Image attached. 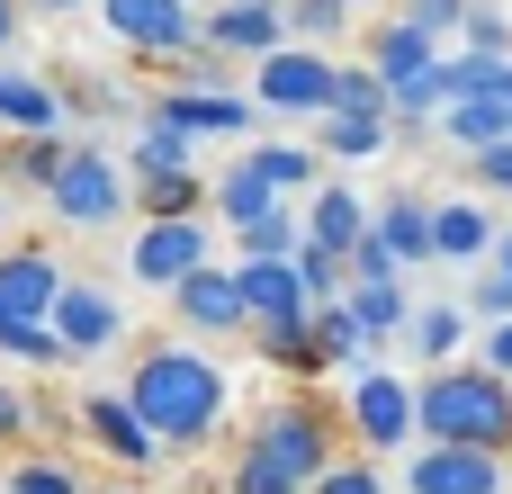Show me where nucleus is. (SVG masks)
<instances>
[{"label": "nucleus", "instance_id": "nucleus-1", "mask_svg": "<svg viewBox=\"0 0 512 494\" xmlns=\"http://www.w3.org/2000/svg\"><path fill=\"white\" fill-rule=\"evenodd\" d=\"M126 396H135V414L153 423L162 450H198V441H216V423H225V369H216L207 351H180V342L144 351L135 378H126Z\"/></svg>", "mask_w": 512, "mask_h": 494}, {"label": "nucleus", "instance_id": "nucleus-2", "mask_svg": "<svg viewBox=\"0 0 512 494\" xmlns=\"http://www.w3.org/2000/svg\"><path fill=\"white\" fill-rule=\"evenodd\" d=\"M432 450H512V378L495 369H432L414 387Z\"/></svg>", "mask_w": 512, "mask_h": 494}, {"label": "nucleus", "instance_id": "nucleus-3", "mask_svg": "<svg viewBox=\"0 0 512 494\" xmlns=\"http://www.w3.org/2000/svg\"><path fill=\"white\" fill-rule=\"evenodd\" d=\"M243 450H252L261 468H279L288 486L315 494V477L333 468V414H324L315 396H288V405H270V414H261V432H252Z\"/></svg>", "mask_w": 512, "mask_h": 494}, {"label": "nucleus", "instance_id": "nucleus-4", "mask_svg": "<svg viewBox=\"0 0 512 494\" xmlns=\"http://www.w3.org/2000/svg\"><path fill=\"white\" fill-rule=\"evenodd\" d=\"M369 72L396 90V126H423L432 108H423V90H432V72H441V54H432V27H414V18H387L378 36H369Z\"/></svg>", "mask_w": 512, "mask_h": 494}, {"label": "nucleus", "instance_id": "nucleus-5", "mask_svg": "<svg viewBox=\"0 0 512 494\" xmlns=\"http://www.w3.org/2000/svg\"><path fill=\"white\" fill-rule=\"evenodd\" d=\"M99 18H108L117 45H135V54H153V63H180V54L207 45V18H198L189 0H99Z\"/></svg>", "mask_w": 512, "mask_h": 494}, {"label": "nucleus", "instance_id": "nucleus-6", "mask_svg": "<svg viewBox=\"0 0 512 494\" xmlns=\"http://www.w3.org/2000/svg\"><path fill=\"white\" fill-rule=\"evenodd\" d=\"M45 207H54V225H108L117 207H126V171H117V153H99V144H72V162L54 171V189H45Z\"/></svg>", "mask_w": 512, "mask_h": 494}, {"label": "nucleus", "instance_id": "nucleus-7", "mask_svg": "<svg viewBox=\"0 0 512 494\" xmlns=\"http://www.w3.org/2000/svg\"><path fill=\"white\" fill-rule=\"evenodd\" d=\"M252 90H261V108H306V117H333V99H342V63H333V54L288 45V54L252 63Z\"/></svg>", "mask_w": 512, "mask_h": 494}, {"label": "nucleus", "instance_id": "nucleus-8", "mask_svg": "<svg viewBox=\"0 0 512 494\" xmlns=\"http://www.w3.org/2000/svg\"><path fill=\"white\" fill-rule=\"evenodd\" d=\"M207 270V216H171V225H144L135 252H126V279L144 288H189Z\"/></svg>", "mask_w": 512, "mask_h": 494}, {"label": "nucleus", "instance_id": "nucleus-9", "mask_svg": "<svg viewBox=\"0 0 512 494\" xmlns=\"http://www.w3.org/2000/svg\"><path fill=\"white\" fill-rule=\"evenodd\" d=\"M351 432H360L369 450H405V441L423 432L414 387H405V378H387V369H360V378H351Z\"/></svg>", "mask_w": 512, "mask_h": 494}, {"label": "nucleus", "instance_id": "nucleus-10", "mask_svg": "<svg viewBox=\"0 0 512 494\" xmlns=\"http://www.w3.org/2000/svg\"><path fill=\"white\" fill-rule=\"evenodd\" d=\"M54 342H63V360H99V351H117V342H126V306H117L108 288L72 279V288H63V306H54Z\"/></svg>", "mask_w": 512, "mask_h": 494}, {"label": "nucleus", "instance_id": "nucleus-11", "mask_svg": "<svg viewBox=\"0 0 512 494\" xmlns=\"http://www.w3.org/2000/svg\"><path fill=\"white\" fill-rule=\"evenodd\" d=\"M207 45L216 54H288V0H216L207 9Z\"/></svg>", "mask_w": 512, "mask_h": 494}, {"label": "nucleus", "instance_id": "nucleus-12", "mask_svg": "<svg viewBox=\"0 0 512 494\" xmlns=\"http://www.w3.org/2000/svg\"><path fill=\"white\" fill-rule=\"evenodd\" d=\"M63 288H72L63 261H45V252H0V315H18V324H54Z\"/></svg>", "mask_w": 512, "mask_h": 494}, {"label": "nucleus", "instance_id": "nucleus-13", "mask_svg": "<svg viewBox=\"0 0 512 494\" xmlns=\"http://www.w3.org/2000/svg\"><path fill=\"white\" fill-rule=\"evenodd\" d=\"M234 279H243L252 333H270V324H306V315H315V297H306V270H297V261H243Z\"/></svg>", "mask_w": 512, "mask_h": 494}, {"label": "nucleus", "instance_id": "nucleus-14", "mask_svg": "<svg viewBox=\"0 0 512 494\" xmlns=\"http://www.w3.org/2000/svg\"><path fill=\"white\" fill-rule=\"evenodd\" d=\"M144 126H171V135L207 144V135H243V126H252V108H243V99H225V90H171V99H153V117H144Z\"/></svg>", "mask_w": 512, "mask_h": 494}, {"label": "nucleus", "instance_id": "nucleus-15", "mask_svg": "<svg viewBox=\"0 0 512 494\" xmlns=\"http://www.w3.org/2000/svg\"><path fill=\"white\" fill-rule=\"evenodd\" d=\"M414 494H504V459L495 450H414Z\"/></svg>", "mask_w": 512, "mask_h": 494}, {"label": "nucleus", "instance_id": "nucleus-16", "mask_svg": "<svg viewBox=\"0 0 512 494\" xmlns=\"http://www.w3.org/2000/svg\"><path fill=\"white\" fill-rule=\"evenodd\" d=\"M369 225H378V207H369L360 189H342V180H324V189H315V207H306V234H315L324 252H342V261L369 243Z\"/></svg>", "mask_w": 512, "mask_h": 494}, {"label": "nucleus", "instance_id": "nucleus-17", "mask_svg": "<svg viewBox=\"0 0 512 494\" xmlns=\"http://www.w3.org/2000/svg\"><path fill=\"white\" fill-rule=\"evenodd\" d=\"M171 306H180L198 333H243V324H252V306H243V279H234V270H216V261H207L189 288H171Z\"/></svg>", "mask_w": 512, "mask_h": 494}, {"label": "nucleus", "instance_id": "nucleus-18", "mask_svg": "<svg viewBox=\"0 0 512 494\" xmlns=\"http://www.w3.org/2000/svg\"><path fill=\"white\" fill-rule=\"evenodd\" d=\"M81 423H90V441H99L108 459H126V468H144V459L162 450V441H153V423L135 414V396H90V405H81Z\"/></svg>", "mask_w": 512, "mask_h": 494}, {"label": "nucleus", "instance_id": "nucleus-19", "mask_svg": "<svg viewBox=\"0 0 512 494\" xmlns=\"http://www.w3.org/2000/svg\"><path fill=\"white\" fill-rule=\"evenodd\" d=\"M432 243H441V261H477V252H495L504 234H495V216H486L477 198H432Z\"/></svg>", "mask_w": 512, "mask_h": 494}, {"label": "nucleus", "instance_id": "nucleus-20", "mask_svg": "<svg viewBox=\"0 0 512 494\" xmlns=\"http://www.w3.org/2000/svg\"><path fill=\"white\" fill-rule=\"evenodd\" d=\"M441 135L477 162V153H495V144H512V99L504 90H486V99H459L450 117H441Z\"/></svg>", "mask_w": 512, "mask_h": 494}, {"label": "nucleus", "instance_id": "nucleus-21", "mask_svg": "<svg viewBox=\"0 0 512 494\" xmlns=\"http://www.w3.org/2000/svg\"><path fill=\"white\" fill-rule=\"evenodd\" d=\"M378 243L414 270V261H441V243H432V198H387L378 207Z\"/></svg>", "mask_w": 512, "mask_h": 494}, {"label": "nucleus", "instance_id": "nucleus-22", "mask_svg": "<svg viewBox=\"0 0 512 494\" xmlns=\"http://www.w3.org/2000/svg\"><path fill=\"white\" fill-rule=\"evenodd\" d=\"M0 126H18V135H63V99H54L45 81L0 72Z\"/></svg>", "mask_w": 512, "mask_h": 494}, {"label": "nucleus", "instance_id": "nucleus-23", "mask_svg": "<svg viewBox=\"0 0 512 494\" xmlns=\"http://www.w3.org/2000/svg\"><path fill=\"white\" fill-rule=\"evenodd\" d=\"M234 243H243V261H297L306 252V225H297V207H270V216L234 225Z\"/></svg>", "mask_w": 512, "mask_h": 494}, {"label": "nucleus", "instance_id": "nucleus-24", "mask_svg": "<svg viewBox=\"0 0 512 494\" xmlns=\"http://www.w3.org/2000/svg\"><path fill=\"white\" fill-rule=\"evenodd\" d=\"M315 342H324V369H360L378 342H369V324L351 315V297L342 306H315Z\"/></svg>", "mask_w": 512, "mask_h": 494}, {"label": "nucleus", "instance_id": "nucleus-25", "mask_svg": "<svg viewBox=\"0 0 512 494\" xmlns=\"http://www.w3.org/2000/svg\"><path fill=\"white\" fill-rule=\"evenodd\" d=\"M72 162V144L63 135H9V153H0V171L9 180H27V189H54V171Z\"/></svg>", "mask_w": 512, "mask_h": 494}, {"label": "nucleus", "instance_id": "nucleus-26", "mask_svg": "<svg viewBox=\"0 0 512 494\" xmlns=\"http://www.w3.org/2000/svg\"><path fill=\"white\" fill-rule=\"evenodd\" d=\"M198 198H216V189H198V171H162V180H135V207H144V225L198 216Z\"/></svg>", "mask_w": 512, "mask_h": 494}, {"label": "nucleus", "instance_id": "nucleus-27", "mask_svg": "<svg viewBox=\"0 0 512 494\" xmlns=\"http://www.w3.org/2000/svg\"><path fill=\"white\" fill-rule=\"evenodd\" d=\"M270 207H288V198H279L252 162H234V171L216 180V216H225V225H252V216H270Z\"/></svg>", "mask_w": 512, "mask_h": 494}, {"label": "nucleus", "instance_id": "nucleus-28", "mask_svg": "<svg viewBox=\"0 0 512 494\" xmlns=\"http://www.w3.org/2000/svg\"><path fill=\"white\" fill-rule=\"evenodd\" d=\"M405 342H414V360H432V369H450V351L468 342V315H459V306H423Z\"/></svg>", "mask_w": 512, "mask_h": 494}, {"label": "nucleus", "instance_id": "nucleus-29", "mask_svg": "<svg viewBox=\"0 0 512 494\" xmlns=\"http://www.w3.org/2000/svg\"><path fill=\"white\" fill-rule=\"evenodd\" d=\"M333 117H387V126H396V90H387L369 63H342V99H333Z\"/></svg>", "mask_w": 512, "mask_h": 494}, {"label": "nucleus", "instance_id": "nucleus-30", "mask_svg": "<svg viewBox=\"0 0 512 494\" xmlns=\"http://www.w3.org/2000/svg\"><path fill=\"white\" fill-rule=\"evenodd\" d=\"M351 315L369 324V342H396V333H414V306H405V288H351Z\"/></svg>", "mask_w": 512, "mask_h": 494}, {"label": "nucleus", "instance_id": "nucleus-31", "mask_svg": "<svg viewBox=\"0 0 512 494\" xmlns=\"http://www.w3.org/2000/svg\"><path fill=\"white\" fill-rule=\"evenodd\" d=\"M261 360H279V369L315 378V369H324V342H315V315H306V324H270V333H261Z\"/></svg>", "mask_w": 512, "mask_h": 494}, {"label": "nucleus", "instance_id": "nucleus-32", "mask_svg": "<svg viewBox=\"0 0 512 494\" xmlns=\"http://www.w3.org/2000/svg\"><path fill=\"white\" fill-rule=\"evenodd\" d=\"M243 162H252V171H261V180H270V189H279V198H288V189H306V180H315V153H306V144H252V153H243Z\"/></svg>", "mask_w": 512, "mask_h": 494}, {"label": "nucleus", "instance_id": "nucleus-33", "mask_svg": "<svg viewBox=\"0 0 512 494\" xmlns=\"http://www.w3.org/2000/svg\"><path fill=\"white\" fill-rule=\"evenodd\" d=\"M387 135H396L387 117H324V153H333V162H360V153H378Z\"/></svg>", "mask_w": 512, "mask_h": 494}, {"label": "nucleus", "instance_id": "nucleus-34", "mask_svg": "<svg viewBox=\"0 0 512 494\" xmlns=\"http://www.w3.org/2000/svg\"><path fill=\"white\" fill-rule=\"evenodd\" d=\"M0 351H9V360H63L54 324H18V315H0Z\"/></svg>", "mask_w": 512, "mask_h": 494}, {"label": "nucleus", "instance_id": "nucleus-35", "mask_svg": "<svg viewBox=\"0 0 512 494\" xmlns=\"http://www.w3.org/2000/svg\"><path fill=\"white\" fill-rule=\"evenodd\" d=\"M9 494H81V477H72L63 459H18V477H9Z\"/></svg>", "mask_w": 512, "mask_h": 494}, {"label": "nucleus", "instance_id": "nucleus-36", "mask_svg": "<svg viewBox=\"0 0 512 494\" xmlns=\"http://www.w3.org/2000/svg\"><path fill=\"white\" fill-rule=\"evenodd\" d=\"M468 315H486V324H512V270H495V279H477Z\"/></svg>", "mask_w": 512, "mask_h": 494}, {"label": "nucleus", "instance_id": "nucleus-37", "mask_svg": "<svg viewBox=\"0 0 512 494\" xmlns=\"http://www.w3.org/2000/svg\"><path fill=\"white\" fill-rule=\"evenodd\" d=\"M171 72H180V90H216V81H225V54H216V45H198V54H180Z\"/></svg>", "mask_w": 512, "mask_h": 494}, {"label": "nucleus", "instance_id": "nucleus-38", "mask_svg": "<svg viewBox=\"0 0 512 494\" xmlns=\"http://www.w3.org/2000/svg\"><path fill=\"white\" fill-rule=\"evenodd\" d=\"M396 18H414V27H432V36H441V27H468V0H405Z\"/></svg>", "mask_w": 512, "mask_h": 494}, {"label": "nucleus", "instance_id": "nucleus-39", "mask_svg": "<svg viewBox=\"0 0 512 494\" xmlns=\"http://www.w3.org/2000/svg\"><path fill=\"white\" fill-rule=\"evenodd\" d=\"M234 494H306V486H288L279 468H261V459L243 450V468H234Z\"/></svg>", "mask_w": 512, "mask_h": 494}, {"label": "nucleus", "instance_id": "nucleus-40", "mask_svg": "<svg viewBox=\"0 0 512 494\" xmlns=\"http://www.w3.org/2000/svg\"><path fill=\"white\" fill-rule=\"evenodd\" d=\"M288 27H306V36H333V27H342V0H288Z\"/></svg>", "mask_w": 512, "mask_h": 494}, {"label": "nucleus", "instance_id": "nucleus-41", "mask_svg": "<svg viewBox=\"0 0 512 494\" xmlns=\"http://www.w3.org/2000/svg\"><path fill=\"white\" fill-rule=\"evenodd\" d=\"M468 45H477V54H512V27L495 9H468Z\"/></svg>", "mask_w": 512, "mask_h": 494}, {"label": "nucleus", "instance_id": "nucleus-42", "mask_svg": "<svg viewBox=\"0 0 512 494\" xmlns=\"http://www.w3.org/2000/svg\"><path fill=\"white\" fill-rule=\"evenodd\" d=\"M315 494H387V486H378V468H324Z\"/></svg>", "mask_w": 512, "mask_h": 494}, {"label": "nucleus", "instance_id": "nucleus-43", "mask_svg": "<svg viewBox=\"0 0 512 494\" xmlns=\"http://www.w3.org/2000/svg\"><path fill=\"white\" fill-rule=\"evenodd\" d=\"M27 423H36V405H27V396H18V387H0V441H18V432H27Z\"/></svg>", "mask_w": 512, "mask_h": 494}, {"label": "nucleus", "instance_id": "nucleus-44", "mask_svg": "<svg viewBox=\"0 0 512 494\" xmlns=\"http://www.w3.org/2000/svg\"><path fill=\"white\" fill-rule=\"evenodd\" d=\"M477 180H486V189H504V198H512V144H495V153H477Z\"/></svg>", "mask_w": 512, "mask_h": 494}, {"label": "nucleus", "instance_id": "nucleus-45", "mask_svg": "<svg viewBox=\"0 0 512 494\" xmlns=\"http://www.w3.org/2000/svg\"><path fill=\"white\" fill-rule=\"evenodd\" d=\"M486 369L512 378V324H486Z\"/></svg>", "mask_w": 512, "mask_h": 494}, {"label": "nucleus", "instance_id": "nucleus-46", "mask_svg": "<svg viewBox=\"0 0 512 494\" xmlns=\"http://www.w3.org/2000/svg\"><path fill=\"white\" fill-rule=\"evenodd\" d=\"M18 9H36V18H72V9H90V0H18Z\"/></svg>", "mask_w": 512, "mask_h": 494}, {"label": "nucleus", "instance_id": "nucleus-47", "mask_svg": "<svg viewBox=\"0 0 512 494\" xmlns=\"http://www.w3.org/2000/svg\"><path fill=\"white\" fill-rule=\"evenodd\" d=\"M9 27H18V0H0V45H9Z\"/></svg>", "mask_w": 512, "mask_h": 494}, {"label": "nucleus", "instance_id": "nucleus-48", "mask_svg": "<svg viewBox=\"0 0 512 494\" xmlns=\"http://www.w3.org/2000/svg\"><path fill=\"white\" fill-rule=\"evenodd\" d=\"M495 270H512V234H504V243H495Z\"/></svg>", "mask_w": 512, "mask_h": 494}, {"label": "nucleus", "instance_id": "nucleus-49", "mask_svg": "<svg viewBox=\"0 0 512 494\" xmlns=\"http://www.w3.org/2000/svg\"><path fill=\"white\" fill-rule=\"evenodd\" d=\"M99 494H135V486H99Z\"/></svg>", "mask_w": 512, "mask_h": 494}, {"label": "nucleus", "instance_id": "nucleus-50", "mask_svg": "<svg viewBox=\"0 0 512 494\" xmlns=\"http://www.w3.org/2000/svg\"><path fill=\"white\" fill-rule=\"evenodd\" d=\"M504 99H512V72H504Z\"/></svg>", "mask_w": 512, "mask_h": 494}, {"label": "nucleus", "instance_id": "nucleus-51", "mask_svg": "<svg viewBox=\"0 0 512 494\" xmlns=\"http://www.w3.org/2000/svg\"><path fill=\"white\" fill-rule=\"evenodd\" d=\"M342 9H360V0H342Z\"/></svg>", "mask_w": 512, "mask_h": 494}]
</instances>
